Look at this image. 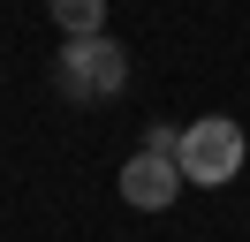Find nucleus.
<instances>
[{
	"instance_id": "4",
	"label": "nucleus",
	"mask_w": 250,
	"mask_h": 242,
	"mask_svg": "<svg viewBox=\"0 0 250 242\" xmlns=\"http://www.w3.org/2000/svg\"><path fill=\"white\" fill-rule=\"evenodd\" d=\"M46 15L61 23V38H99L106 30V0H46Z\"/></svg>"
},
{
	"instance_id": "1",
	"label": "nucleus",
	"mask_w": 250,
	"mask_h": 242,
	"mask_svg": "<svg viewBox=\"0 0 250 242\" xmlns=\"http://www.w3.org/2000/svg\"><path fill=\"white\" fill-rule=\"evenodd\" d=\"M53 91L76 106H106L129 91V45L122 38H61V60H53Z\"/></svg>"
},
{
	"instance_id": "2",
	"label": "nucleus",
	"mask_w": 250,
	"mask_h": 242,
	"mask_svg": "<svg viewBox=\"0 0 250 242\" xmlns=\"http://www.w3.org/2000/svg\"><path fill=\"white\" fill-rule=\"evenodd\" d=\"M174 166H182V182H197V189H228V182L250 166L243 121H235V114H197V121H182Z\"/></svg>"
},
{
	"instance_id": "3",
	"label": "nucleus",
	"mask_w": 250,
	"mask_h": 242,
	"mask_svg": "<svg viewBox=\"0 0 250 242\" xmlns=\"http://www.w3.org/2000/svg\"><path fill=\"white\" fill-rule=\"evenodd\" d=\"M182 189H189V182H182V166H174V151H129V159H122V204L167 212Z\"/></svg>"
},
{
	"instance_id": "5",
	"label": "nucleus",
	"mask_w": 250,
	"mask_h": 242,
	"mask_svg": "<svg viewBox=\"0 0 250 242\" xmlns=\"http://www.w3.org/2000/svg\"><path fill=\"white\" fill-rule=\"evenodd\" d=\"M182 144V129H174V121H152V129H144V151H174Z\"/></svg>"
}]
</instances>
